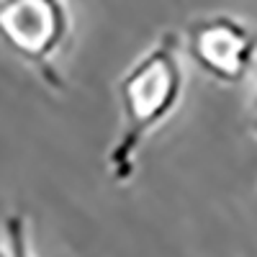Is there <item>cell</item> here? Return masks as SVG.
<instances>
[{"label": "cell", "mask_w": 257, "mask_h": 257, "mask_svg": "<svg viewBox=\"0 0 257 257\" xmlns=\"http://www.w3.org/2000/svg\"><path fill=\"white\" fill-rule=\"evenodd\" d=\"M185 85L180 64V36L162 34L118 80L121 126L108 149V173L116 183H128L137 170L147 137L178 108Z\"/></svg>", "instance_id": "cell-1"}, {"label": "cell", "mask_w": 257, "mask_h": 257, "mask_svg": "<svg viewBox=\"0 0 257 257\" xmlns=\"http://www.w3.org/2000/svg\"><path fill=\"white\" fill-rule=\"evenodd\" d=\"M70 34L67 0H0V39L44 77L64 88L54 57Z\"/></svg>", "instance_id": "cell-2"}, {"label": "cell", "mask_w": 257, "mask_h": 257, "mask_svg": "<svg viewBox=\"0 0 257 257\" xmlns=\"http://www.w3.org/2000/svg\"><path fill=\"white\" fill-rule=\"evenodd\" d=\"M6 247L8 257H34L29 239V221L24 213H11L6 219Z\"/></svg>", "instance_id": "cell-4"}, {"label": "cell", "mask_w": 257, "mask_h": 257, "mask_svg": "<svg viewBox=\"0 0 257 257\" xmlns=\"http://www.w3.org/2000/svg\"><path fill=\"white\" fill-rule=\"evenodd\" d=\"M185 49L208 77L237 85L257 62V31L226 13L201 16L185 26Z\"/></svg>", "instance_id": "cell-3"}, {"label": "cell", "mask_w": 257, "mask_h": 257, "mask_svg": "<svg viewBox=\"0 0 257 257\" xmlns=\"http://www.w3.org/2000/svg\"><path fill=\"white\" fill-rule=\"evenodd\" d=\"M247 123H249V128H252V134L257 137V93L252 95V100H249V108H247Z\"/></svg>", "instance_id": "cell-5"}, {"label": "cell", "mask_w": 257, "mask_h": 257, "mask_svg": "<svg viewBox=\"0 0 257 257\" xmlns=\"http://www.w3.org/2000/svg\"><path fill=\"white\" fill-rule=\"evenodd\" d=\"M0 257H8V247H6V244L0 247Z\"/></svg>", "instance_id": "cell-6"}]
</instances>
